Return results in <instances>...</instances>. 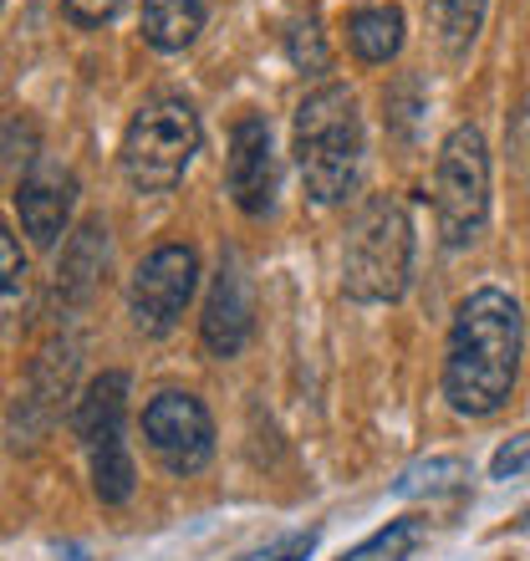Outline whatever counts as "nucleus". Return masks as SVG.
<instances>
[{"instance_id":"11","label":"nucleus","mask_w":530,"mask_h":561,"mask_svg":"<svg viewBox=\"0 0 530 561\" xmlns=\"http://www.w3.org/2000/svg\"><path fill=\"white\" fill-rule=\"evenodd\" d=\"M123 419H128V373H123V368H107L103 378H92L88 393L77 399L72 434L92 449V444H103V439H118V434H123Z\"/></svg>"},{"instance_id":"5","label":"nucleus","mask_w":530,"mask_h":561,"mask_svg":"<svg viewBox=\"0 0 530 561\" xmlns=\"http://www.w3.org/2000/svg\"><path fill=\"white\" fill-rule=\"evenodd\" d=\"M434 215L449 251H470L489 225V148L474 123H459L443 138L434 163Z\"/></svg>"},{"instance_id":"17","label":"nucleus","mask_w":530,"mask_h":561,"mask_svg":"<svg viewBox=\"0 0 530 561\" xmlns=\"http://www.w3.org/2000/svg\"><path fill=\"white\" fill-rule=\"evenodd\" d=\"M424 547V520L418 516H403V520H388L368 541H357L353 551H342L337 561H408L413 551Z\"/></svg>"},{"instance_id":"13","label":"nucleus","mask_w":530,"mask_h":561,"mask_svg":"<svg viewBox=\"0 0 530 561\" xmlns=\"http://www.w3.org/2000/svg\"><path fill=\"white\" fill-rule=\"evenodd\" d=\"M347 42H353L357 61L383 67L403 46V11L398 5H362V11L347 15Z\"/></svg>"},{"instance_id":"7","label":"nucleus","mask_w":530,"mask_h":561,"mask_svg":"<svg viewBox=\"0 0 530 561\" xmlns=\"http://www.w3.org/2000/svg\"><path fill=\"white\" fill-rule=\"evenodd\" d=\"M143 439L169 474H199L215 459V419L194 393L169 388L143 409Z\"/></svg>"},{"instance_id":"6","label":"nucleus","mask_w":530,"mask_h":561,"mask_svg":"<svg viewBox=\"0 0 530 561\" xmlns=\"http://www.w3.org/2000/svg\"><path fill=\"white\" fill-rule=\"evenodd\" d=\"M194 286H199V255L189 245H159L143 255V266L128 280V317L143 337L174 332L184 307H189Z\"/></svg>"},{"instance_id":"19","label":"nucleus","mask_w":530,"mask_h":561,"mask_svg":"<svg viewBox=\"0 0 530 561\" xmlns=\"http://www.w3.org/2000/svg\"><path fill=\"white\" fill-rule=\"evenodd\" d=\"M286 57L301 67V72H326V36L316 26V15H296L291 26H286Z\"/></svg>"},{"instance_id":"22","label":"nucleus","mask_w":530,"mask_h":561,"mask_svg":"<svg viewBox=\"0 0 530 561\" xmlns=\"http://www.w3.org/2000/svg\"><path fill=\"white\" fill-rule=\"evenodd\" d=\"M526 470H530V428L495 449V459H489V480H516V474H526Z\"/></svg>"},{"instance_id":"4","label":"nucleus","mask_w":530,"mask_h":561,"mask_svg":"<svg viewBox=\"0 0 530 561\" xmlns=\"http://www.w3.org/2000/svg\"><path fill=\"white\" fill-rule=\"evenodd\" d=\"M199 153V113L184 98H153L123 134V179L132 194H169Z\"/></svg>"},{"instance_id":"20","label":"nucleus","mask_w":530,"mask_h":561,"mask_svg":"<svg viewBox=\"0 0 530 561\" xmlns=\"http://www.w3.org/2000/svg\"><path fill=\"white\" fill-rule=\"evenodd\" d=\"M316 541H322V531L307 526V531H286V536H276V541H265V547L245 551L240 561H311Z\"/></svg>"},{"instance_id":"18","label":"nucleus","mask_w":530,"mask_h":561,"mask_svg":"<svg viewBox=\"0 0 530 561\" xmlns=\"http://www.w3.org/2000/svg\"><path fill=\"white\" fill-rule=\"evenodd\" d=\"M424 5H428L434 31H439V42L459 57V51H470V42L480 36V26H485L489 0H424Z\"/></svg>"},{"instance_id":"23","label":"nucleus","mask_w":530,"mask_h":561,"mask_svg":"<svg viewBox=\"0 0 530 561\" xmlns=\"http://www.w3.org/2000/svg\"><path fill=\"white\" fill-rule=\"evenodd\" d=\"M0 271H5V311L21 307V286H26V261H21V245H15V236L5 230L0 236Z\"/></svg>"},{"instance_id":"12","label":"nucleus","mask_w":530,"mask_h":561,"mask_svg":"<svg viewBox=\"0 0 530 561\" xmlns=\"http://www.w3.org/2000/svg\"><path fill=\"white\" fill-rule=\"evenodd\" d=\"M209 0H143V42L153 51H184L205 31Z\"/></svg>"},{"instance_id":"2","label":"nucleus","mask_w":530,"mask_h":561,"mask_svg":"<svg viewBox=\"0 0 530 561\" xmlns=\"http://www.w3.org/2000/svg\"><path fill=\"white\" fill-rule=\"evenodd\" d=\"M296 169L316 205H342L362 179V118L342 82H322L296 107Z\"/></svg>"},{"instance_id":"24","label":"nucleus","mask_w":530,"mask_h":561,"mask_svg":"<svg viewBox=\"0 0 530 561\" xmlns=\"http://www.w3.org/2000/svg\"><path fill=\"white\" fill-rule=\"evenodd\" d=\"M516 531H530V501L520 505V516H516Z\"/></svg>"},{"instance_id":"9","label":"nucleus","mask_w":530,"mask_h":561,"mask_svg":"<svg viewBox=\"0 0 530 561\" xmlns=\"http://www.w3.org/2000/svg\"><path fill=\"white\" fill-rule=\"evenodd\" d=\"M72 205H77V179L61 169V163H46L36 159L21 174L15 184V209H21V225H26V236L51 251L61 236H67V220H72Z\"/></svg>"},{"instance_id":"8","label":"nucleus","mask_w":530,"mask_h":561,"mask_svg":"<svg viewBox=\"0 0 530 561\" xmlns=\"http://www.w3.org/2000/svg\"><path fill=\"white\" fill-rule=\"evenodd\" d=\"M224 184L245 215H270V205H276V148H270V123L261 113H240L230 128Z\"/></svg>"},{"instance_id":"16","label":"nucleus","mask_w":530,"mask_h":561,"mask_svg":"<svg viewBox=\"0 0 530 561\" xmlns=\"http://www.w3.org/2000/svg\"><path fill=\"white\" fill-rule=\"evenodd\" d=\"M92 455V490H97V501L103 505H123L132 495V455H128V444L118 439H103V444H92L88 449Z\"/></svg>"},{"instance_id":"15","label":"nucleus","mask_w":530,"mask_h":561,"mask_svg":"<svg viewBox=\"0 0 530 561\" xmlns=\"http://www.w3.org/2000/svg\"><path fill=\"white\" fill-rule=\"evenodd\" d=\"M470 485V459L459 455H434V459H418V465H408V470L393 480V495L398 501H418V495H428V501H439V495H454V490Z\"/></svg>"},{"instance_id":"3","label":"nucleus","mask_w":530,"mask_h":561,"mask_svg":"<svg viewBox=\"0 0 530 561\" xmlns=\"http://www.w3.org/2000/svg\"><path fill=\"white\" fill-rule=\"evenodd\" d=\"M413 276V220L398 194H372L347 225L342 245V296L357 307H383L408 291Z\"/></svg>"},{"instance_id":"21","label":"nucleus","mask_w":530,"mask_h":561,"mask_svg":"<svg viewBox=\"0 0 530 561\" xmlns=\"http://www.w3.org/2000/svg\"><path fill=\"white\" fill-rule=\"evenodd\" d=\"M128 0H61V15L72 21L77 31H92V26H107L113 15H123Z\"/></svg>"},{"instance_id":"10","label":"nucleus","mask_w":530,"mask_h":561,"mask_svg":"<svg viewBox=\"0 0 530 561\" xmlns=\"http://www.w3.org/2000/svg\"><path fill=\"white\" fill-rule=\"evenodd\" d=\"M251 286H245V271L235 261H224L215 286H209V301H205V317H199V342H205L209 357H235L245 342H251Z\"/></svg>"},{"instance_id":"1","label":"nucleus","mask_w":530,"mask_h":561,"mask_svg":"<svg viewBox=\"0 0 530 561\" xmlns=\"http://www.w3.org/2000/svg\"><path fill=\"white\" fill-rule=\"evenodd\" d=\"M520 347H526V317L516 296L500 286H480L459 301L449 347H443V399L464 419L500 414L516 393Z\"/></svg>"},{"instance_id":"14","label":"nucleus","mask_w":530,"mask_h":561,"mask_svg":"<svg viewBox=\"0 0 530 561\" xmlns=\"http://www.w3.org/2000/svg\"><path fill=\"white\" fill-rule=\"evenodd\" d=\"M103 261H107V230L92 220V225H82V230L72 236V245L61 251L57 296H72V301H82V296L92 291V280L103 276Z\"/></svg>"}]
</instances>
